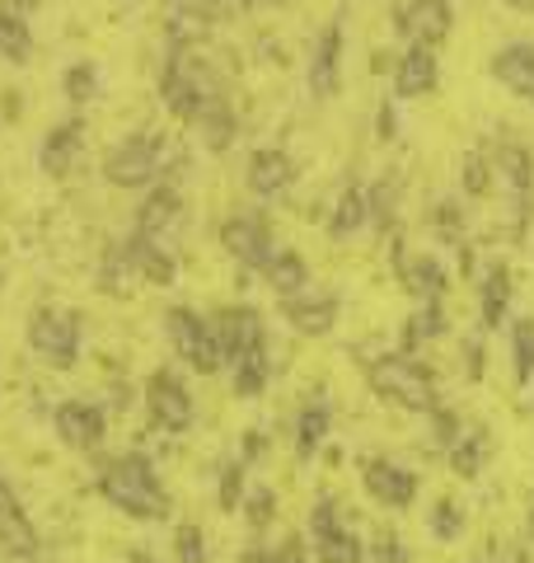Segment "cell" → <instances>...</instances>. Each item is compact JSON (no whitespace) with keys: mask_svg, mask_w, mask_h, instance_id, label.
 I'll list each match as a JSON object with an SVG mask.
<instances>
[{"mask_svg":"<svg viewBox=\"0 0 534 563\" xmlns=\"http://www.w3.org/2000/svg\"><path fill=\"white\" fill-rule=\"evenodd\" d=\"M99 493L103 503H113L118 512L141 517V521H165L169 517V498L159 488V474L151 470L146 455H122L109 470L99 474Z\"/></svg>","mask_w":534,"mask_h":563,"instance_id":"1","label":"cell"},{"mask_svg":"<svg viewBox=\"0 0 534 563\" xmlns=\"http://www.w3.org/2000/svg\"><path fill=\"white\" fill-rule=\"evenodd\" d=\"M370 390H376L380 399L399 404V409H413V413H432L441 409V395H436V380L432 372L408 357V352H389V357H376L370 362Z\"/></svg>","mask_w":534,"mask_h":563,"instance_id":"2","label":"cell"},{"mask_svg":"<svg viewBox=\"0 0 534 563\" xmlns=\"http://www.w3.org/2000/svg\"><path fill=\"white\" fill-rule=\"evenodd\" d=\"M159 99L169 103V113H178L183 122H192V118L207 109V103L221 99V85H216V76L207 70L202 57H192V52L174 47V57H169V66H165V80H159Z\"/></svg>","mask_w":534,"mask_h":563,"instance_id":"3","label":"cell"},{"mask_svg":"<svg viewBox=\"0 0 534 563\" xmlns=\"http://www.w3.org/2000/svg\"><path fill=\"white\" fill-rule=\"evenodd\" d=\"M169 161V146L165 136H127L118 141V146L103 155V179H109L113 188H146L159 169H165Z\"/></svg>","mask_w":534,"mask_h":563,"instance_id":"4","label":"cell"},{"mask_svg":"<svg viewBox=\"0 0 534 563\" xmlns=\"http://www.w3.org/2000/svg\"><path fill=\"white\" fill-rule=\"evenodd\" d=\"M165 329H169V343L174 352L183 357L192 372H202V376H216L225 357H221V343H216V329H211L198 310H188V306H174L165 314Z\"/></svg>","mask_w":534,"mask_h":563,"instance_id":"5","label":"cell"},{"mask_svg":"<svg viewBox=\"0 0 534 563\" xmlns=\"http://www.w3.org/2000/svg\"><path fill=\"white\" fill-rule=\"evenodd\" d=\"M29 347L38 352L47 366L66 372V366H76V357H80V320L66 310H38L29 324Z\"/></svg>","mask_w":534,"mask_h":563,"instance_id":"6","label":"cell"},{"mask_svg":"<svg viewBox=\"0 0 534 563\" xmlns=\"http://www.w3.org/2000/svg\"><path fill=\"white\" fill-rule=\"evenodd\" d=\"M221 244H225L230 258L244 263V268H263V273L272 268V258L281 254L277 244H272V235H267V225L254 221V217H230L221 225Z\"/></svg>","mask_w":534,"mask_h":563,"instance_id":"7","label":"cell"},{"mask_svg":"<svg viewBox=\"0 0 534 563\" xmlns=\"http://www.w3.org/2000/svg\"><path fill=\"white\" fill-rule=\"evenodd\" d=\"M146 404H151L155 428H165V432H183V428H192V395H188V385L178 380L174 372H155V376H151V385H146Z\"/></svg>","mask_w":534,"mask_h":563,"instance_id":"8","label":"cell"},{"mask_svg":"<svg viewBox=\"0 0 534 563\" xmlns=\"http://www.w3.org/2000/svg\"><path fill=\"white\" fill-rule=\"evenodd\" d=\"M310 536H314V554L319 563H361V540L352 531H343V521H337V507L333 503H314L310 512Z\"/></svg>","mask_w":534,"mask_h":563,"instance_id":"9","label":"cell"},{"mask_svg":"<svg viewBox=\"0 0 534 563\" xmlns=\"http://www.w3.org/2000/svg\"><path fill=\"white\" fill-rule=\"evenodd\" d=\"M216 343H221V357L235 366L240 357H248V352H263V320H258V310H221L216 314Z\"/></svg>","mask_w":534,"mask_h":563,"instance_id":"10","label":"cell"},{"mask_svg":"<svg viewBox=\"0 0 534 563\" xmlns=\"http://www.w3.org/2000/svg\"><path fill=\"white\" fill-rule=\"evenodd\" d=\"M52 422H57V437H62L70 451H94L103 442V413L94 409V404L66 399V404H57Z\"/></svg>","mask_w":534,"mask_h":563,"instance_id":"11","label":"cell"},{"mask_svg":"<svg viewBox=\"0 0 534 563\" xmlns=\"http://www.w3.org/2000/svg\"><path fill=\"white\" fill-rule=\"evenodd\" d=\"M361 479L380 507H413V498H418V474L394 461H370Z\"/></svg>","mask_w":534,"mask_h":563,"instance_id":"12","label":"cell"},{"mask_svg":"<svg viewBox=\"0 0 534 563\" xmlns=\"http://www.w3.org/2000/svg\"><path fill=\"white\" fill-rule=\"evenodd\" d=\"M399 33H408L413 43L436 47L450 33V0H413L399 10Z\"/></svg>","mask_w":534,"mask_h":563,"instance_id":"13","label":"cell"},{"mask_svg":"<svg viewBox=\"0 0 534 563\" xmlns=\"http://www.w3.org/2000/svg\"><path fill=\"white\" fill-rule=\"evenodd\" d=\"M178 225H183V198L174 188H155L146 207L136 211V235H146L155 244H165L169 231H178Z\"/></svg>","mask_w":534,"mask_h":563,"instance_id":"14","label":"cell"},{"mask_svg":"<svg viewBox=\"0 0 534 563\" xmlns=\"http://www.w3.org/2000/svg\"><path fill=\"white\" fill-rule=\"evenodd\" d=\"M492 76L507 85L511 95L534 103V43H511L492 57Z\"/></svg>","mask_w":534,"mask_h":563,"instance_id":"15","label":"cell"},{"mask_svg":"<svg viewBox=\"0 0 534 563\" xmlns=\"http://www.w3.org/2000/svg\"><path fill=\"white\" fill-rule=\"evenodd\" d=\"M337 62H343V24H329L324 38L314 43V57H310V90L319 99L337 95Z\"/></svg>","mask_w":534,"mask_h":563,"instance_id":"16","label":"cell"},{"mask_svg":"<svg viewBox=\"0 0 534 563\" xmlns=\"http://www.w3.org/2000/svg\"><path fill=\"white\" fill-rule=\"evenodd\" d=\"M80 151H85V122L70 118V122H62V128L47 132L38 161H43L47 174H70V165L80 161Z\"/></svg>","mask_w":534,"mask_h":563,"instance_id":"17","label":"cell"},{"mask_svg":"<svg viewBox=\"0 0 534 563\" xmlns=\"http://www.w3.org/2000/svg\"><path fill=\"white\" fill-rule=\"evenodd\" d=\"M296 179V165L287 151H258L254 161H248V188L258 192V198H277V192H287Z\"/></svg>","mask_w":534,"mask_h":563,"instance_id":"18","label":"cell"},{"mask_svg":"<svg viewBox=\"0 0 534 563\" xmlns=\"http://www.w3.org/2000/svg\"><path fill=\"white\" fill-rule=\"evenodd\" d=\"M436 85V47H426V43H413L399 57V76H394V90L403 99H418L426 95Z\"/></svg>","mask_w":534,"mask_h":563,"instance_id":"19","label":"cell"},{"mask_svg":"<svg viewBox=\"0 0 534 563\" xmlns=\"http://www.w3.org/2000/svg\"><path fill=\"white\" fill-rule=\"evenodd\" d=\"M127 258H132V268L146 277V282H155V287H169V282L178 277V263H174V254H169V244H155V240H146V235H132L127 244Z\"/></svg>","mask_w":534,"mask_h":563,"instance_id":"20","label":"cell"},{"mask_svg":"<svg viewBox=\"0 0 534 563\" xmlns=\"http://www.w3.org/2000/svg\"><path fill=\"white\" fill-rule=\"evenodd\" d=\"M287 320L296 324V333H310V339H319V333L333 329L337 301H333V296H296V301H287Z\"/></svg>","mask_w":534,"mask_h":563,"instance_id":"21","label":"cell"},{"mask_svg":"<svg viewBox=\"0 0 534 563\" xmlns=\"http://www.w3.org/2000/svg\"><path fill=\"white\" fill-rule=\"evenodd\" d=\"M0 550H5L10 559L38 554V531H33V521L20 512V507H5V512H0Z\"/></svg>","mask_w":534,"mask_h":563,"instance_id":"22","label":"cell"},{"mask_svg":"<svg viewBox=\"0 0 534 563\" xmlns=\"http://www.w3.org/2000/svg\"><path fill=\"white\" fill-rule=\"evenodd\" d=\"M192 128H198L207 151H230V141H235V113H230L225 99H216V103H207V109L192 118Z\"/></svg>","mask_w":534,"mask_h":563,"instance_id":"23","label":"cell"},{"mask_svg":"<svg viewBox=\"0 0 534 563\" xmlns=\"http://www.w3.org/2000/svg\"><path fill=\"white\" fill-rule=\"evenodd\" d=\"M370 221V202H366V188H343V198H337V207H333V217H329V231L337 235V240H347V235H356L361 225Z\"/></svg>","mask_w":534,"mask_h":563,"instance_id":"24","label":"cell"},{"mask_svg":"<svg viewBox=\"0 0 534 563\" xmlns=\"http://www.w3.org/2000/svg\"><path fill=\"white\" fill-rule=\"evenodd\" d=\"M267 277H272V291L281 296V301H296V296H305L310 268H305V258H300V254L281 250V254L272 258V268H267Z\"/></svg>","mask_w":534,"mask_h":563,"instance_id":"25","label":"cell"},{"mask_svg":"<svg viewBox=\"0 0 534 563\" xmlns=\"http://www.w3.org/2000/svg\"><path fill=\"white\" fill-rule=\"evenodd\" d=\"M324 437H329V404L324 399H310L305 409H300V422H296V451H300V461H310V455L324 446Z\"/></svg>","mask_w":534,"mask_h":563,"instance_id":"26","label":"cell"},{"mask_svg":"<svg viewBox=\"0 0 534 563\" xmlns=\"http://www.w3.org/2000/svg\"><path fill=\"white\" fill-rule=\"evenodd\" d=\"M403 282H408V291H413V296H422V301H441V291H445V263L432 258V254H418L403 268Z\"/></svg>","mask_w":534,"mask_h":563,"instance_id":"27","label":"cell"},{"mask_svg":"<svg viewBox=\"0 0 534 563\" xmlns=\"http://www.w3.org/2000/svg\"><path fill=\"white\" fill-rule=\"evenodd\" d=\"M507 306H511V273H507V263H492L483 277V324L502 329Z\"/></svg>","mask_w":534,"mask_h":563,"instance_id":"28","label":"cell"},{"mask_svg":"<svg viewBox=\"0 0 534 563\" xmlns=\"http://www.w3.org/2000/svg\"><path fill=\"white\" fill-rule=\"evenodd\" d=\"M441 333H445L441 301H422V306H418V314H413V320H408V329H403V347H399V352H408V357H413V352H418L422 343L441 339Z\"/></svg>","mask_w":534,"mask_h":563,"instance_id":"29","label":"cell"},{"mask_svg":"<svg viewBox=\"0 0 534 563\" xmlns=\"http://www.w3.org/2000/svg\"><path fill=\"white\" fill-rule=\"evenodd\" d=\"M33 52V33H29V20L14 10H0V57L5 62H29Z\"/></svg>","mask_w":534,"mask_h":563,"instance_id":"30","label":"cell"},{"mask_svg":"<svg viewBox=\"0 0 534 563\" xmlns=\"http://www.w3.org/2000/svg\"><path fill=\"white\" fill-rule=\"evenodd\" d=\"M267 372H272V362H267V347L240 357V362H235V395H240V399H258L263 385H267Z\"/></svg>","mask_w":534,"mask_h":563,"instance_id":"31","label":"cell"},{"mask_svg":"<svg viewBox=\"0 0 534 563\" xmlns=\"http://www.w3.org/2000/svg\"><path fill=\"white\" fill-rule=\"evenodd\" d=\"M207 29H211L207 10H188V5H183V10H174V14H169V43H174V47H183V52H188L192 43H202V38H207Z\"/></svg>","mask_w":534,"mask_h":563,"instance_id":"32","label":"cell"},{"mask_svg":"<svg viewBox=\"0 0 534 563\" xmlns=\"http://www.w3.org/2000/svg\"><path fill=\"white\" fill-rule=\"evenodd\" d=\"M483 461H488V437L483 432H469L450 446V465H455L459 479H474V474L483 470Z\"/></svg>","mask_w":534,"mask_h":563,"instance_id":"33","label":"cell"},{"mask_svg":"<svg viewBox=\"0 0 534 563\" xmlns=\"http://www.w3.org/2000/svg\"><path fill=\"white\" fill-rule=\"evenodd\" d=\"M497 165H502V174H507V184L521 192H530V184H534V155L525 151V146H502L497 151Z\"/></svg>","mask_w":534,"mask_h":563,"instance_id":"34","label":"cell"},{"mask_svg":"<svg viewBox=\"0 0 534 563\" xmlns=\"http://www.w3.org/2000/svg\"><path fill=\"white\" fill-rule=\"evenodd\" d=\"M366 202H370V221L389 231L394 225V207H399V184L394 179H380L376 188H366Z\"/></svg>","mask_w":534,"mask_h":563,"instance_id":"35","label":"cell"},{"mask_svg":"<svg viewBox=\"0 0 534 563\" xmlns=\"http://www.w3.org/2000/svg\"><path fill=\"white\" fill-rule=\"evenodd\" d=\"M511 347H515V380L530 385V380H534V324H530V320H515Z\"/></svg>","mask_w":534,"mask_h":563,"instance_id":"36","label":"cell"},{"mask_svg":"<svg viewBox=\"0 0 534 563\" xmlns=\"http://www.w3.org/2000/svg\"><path fill=\"white\" fill-rule=\"evenodd\" d=\"M174 559H178V563H211L207 540H202V526H192V521L178 526V536H174Z\"/></svg>","mask_w":534,"mask_h":563,"instance_id":"37","label":"cell"},{"mask_svg":"<svg viewBox=\"0 0 534 563\" xmlns=\"http://www.w3.org/2000/svg\"><path fill=\"white\" fill-rule=\"evenodd\" d=\"M66 99L70 103H85V99H94V90H99V70H94V62H76L66 70Z\"/></svg>","mask_w":534,"mask_h":563,"instance_id":"38","label":"cell"},{"mask_svg":"<svg viewBox=\"0 0 534 563\" xmlns=\"http://www.w3.org/2000/svg\"><path fill=\"white\" fill-rule=\"evenodd\" d=\"M132 273H136V268H132V258H127V250L118 244V250L103 258V291H109V296H127Z\"/></svg>","mask_w":534,"mask_h":563,"instance_id":"39","label":"cell"},{"mask_svg":"<svg viewBox=\"0 0 534 563\" xmlns=\"http://www.w3.org/2000/svg\"><path fill=\"white\" fill-rule=\"evenodd\" d=\"M244 512H248V526H258V531H267V526H272V517H277V498H272V488H254V493H248Z\"/></svg>","mask_w":534,"mask_h":563,"instance_id":"40","label":"cell"},{"mask_svg":"<svg viewBox=\"0 0 534 563\" xmlns=\"http://www.w3.org/2000/svg\"><path fill=\"white\" fill-rule=\"evenodd\" d=\"M459 526H465V517H459L455 503H436V507H432V536H436V540H455Z\"/></svg>","mask_w":534,"mask_h":563,"instance_id":"41","label":"cell"},{"mask_svg":"<svg viewBox=\"0 0 534 563\" xmlns=\"http://www.w3.org/2000/svg\"><path fill=\"white\" fill-rule=\"evenodd\" d=\"M459 437H465V432H459V418L450 409H432V442L436 446H455Z\"/></svg>","mask_w":534,"mask_h":563,"instance_id":"42","label":"cell"},{"mask_svg":"<svg viewBox=\"0 0 534 563\" xmlns=\"http://www.w3.org/2000/svg\"><path fill=\"white\" fill-rule=\"evenodd\" d=\"M240 484H244V465H225L221 470V507L235 512L240 507Z\"/></svg>","mask_w":534,"mask_h":563,"instance_id":"43","label":"cell"},{"mask_svg":"<svg viewBox=\"0 0 534 563\" xmlns=\"http://www.w3.org/2000/svg\"><path fill=\"white\" fill-rule=\"evenodd\" d=\"M465 188H469V192H483V188H488V165H483V155H469V161H465Z\"/></svg>","mask_w":534,"mask_h":563,"instance_id":"44","label":"cell"},{"mask_svg":"<svg viewBox=\"0 0 534 563\" xmlns=\"http://www.w3.org/2000/svg\"><path fill=\"white\" fill-rule=\"evenodd\" d=\"M376 563H408V550H403V540L385 536V540L376 544Z\"/></svg>","mask_w":534,"mask_h":563,"instance_id":"45","label":"cell"},{"mask_svg":"<svg viewBox=\"0 0 534 563\" xmlns=\"http://www.w3.org/2000/svg\"><path fill=\"white\" fill-rule=\"evenodd\" d=\"M267 563H305V550H300V540H281L277 550H267Z\"/></svg>","mask_w":534,"mask_h":563,"instance_id":"46","label":"cell"},{"mask_svg":"<svg viewBox=\"0 0 534 563\" xmlns=\"http://www.w3.org/2000/svg\"><path fill=\"white\" fill-rule=\"evenodd\" d=\"M394 128H399V118H394V103H385V109H380V136H394Z\"/></svg>","mask_w":534,"mask_h":563,"instance_id":"47","label":"cell"},{"mask_svg":"<svg viewBox=\"0 0 534 563\" xmlns=\"http://www.w3.org/2000/svg\"><path fill=\"white\" fill-rule=\"evenodd\" d=\"M240 10V5H254V0H202V10Z\"/></svg>","mask_w":534,"mask_h":563,"instance_id":"48","label":"cell"},{"mask_svg":"<svg viewBox=\"0 0 534 563\" xmlns=\"http://www.w3.org/2000/svg\"><path fill=\"white\" fill-rule=\"evenodd\" d=\"M5 507H20V503H14V488L0 479V512H5Z\"/></svg>","mask_w":534,"mask_h":563,"instance_id":"49","label":"cell"},{"mask_svg":"<svg viewBox=\"0 0 534 563\" xmlns=\"http://www.w3.org/2000/svg\"><path fill=\"white\" fill-rule=\"evenodd\" d=\"M469 372H474V376H478V372H483V347H478V343L469 347Z\"/></svg>","mask_w":534,"mask_h":563,"instance_id":"50","label":"cell"},{"mask_svg":"<svg viewBox=\"0 0 534 563\" xmlns=\"http://www.w3.org/2000/svg\"><path fill=\"white\" fill-rule=\"evenodd\" d=\"M507 5H515V10H534V0H507Z\"/></svg>","mask_w":534,"mask_h":563,"instance_id":"51","label":"cell"},{"mask_svg":"<svg viewBox=\"0 0 534 563\" xmlns=\"http://www.w3.org/2000/svg\"><path fill=\"white\" fill-rule=\"evenodd\" d=\"M244 563H267V554H244Z\"/></svg>","mask_w":534,"mask_h":563,"instance_id":"52","label":"cell"},{"mask_svg":"<svg viewBox=\"0 0 534 563\" xmlns=\"http://www.w3.org/2000/svg\"><path fill=\"white\" fill-rule=\"evenodd\" d=\"M132 563H151V559H146V554H136V559H132Z\"/></svg>","mask_w":534,"mask_h":563,"instance_id":"53","label":"cell"},{"mask_svg":"<svg viewBox=\"0 0 534 563\" xmlns=\"http://www.w3.org/2000/svg\"><path fill=\"white\" fill-rule=\"evenodd\" d=\"M530 536H534V512H530Z\"/></svg>","mask_w":534,"mask_h":563,"instance_id":"54","label":"cell"},{"mask_svg":"<svg viewBox=\"0 0 534 563\" xmlns=\"http://www.w3.org/2000/svg\"><path fill=\"white\" fill-rule=\"evenodd\" d=\"M515 563H525V559H515Z\"/></svg>","mask_w":534,"mask_h":563,"instance_id":"55","label":"cell"}]
</instances>
